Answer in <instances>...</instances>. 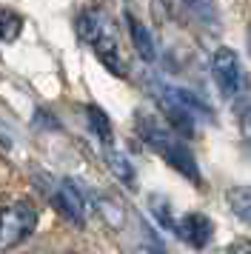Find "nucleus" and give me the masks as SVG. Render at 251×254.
<instances>
[{
    "instance_id": "1a4fd4ad",
    "label": "nucleus",
    "mask_w": 251,
    "mask_h": 254,
    "mask_svg": "<svg viewBox=\"0 0 251 254\" xmlns=\"http://www.w3.org/2000/svg\"><path fill=\"white\" fill-rule=\"evenodd\" d=\"M126 23H128V35H131V43H134L137 55L151 63L154 60V37L148 32V26L140 17H134L131 12H126Z\"/></svg>"
},
{
    "instance_id": "7ed1b4c3",
    "label": "nucleus",
    "mask_w": 251,
    "mask_h": 254,
    "mask_svg": "<svg viewBox=\"0 0 251 254\" xmlns=\"http://www.w3.org/2000/svg\"><path fill=\"white\" fill-rule=\"evenodd\" d=\"M211 74H214L217 89L226 97H237V94L246 92V71H243L240 55L234 49H217L214 58H211Z\"/></svg>"
},
{
    "instance_id": "9d476101",
    "label": "nucleus",
    "mask_w": 251,
    "mask_h": 254,
    "mask_svg": "<svg viewBox=\"0 0 251 254\" xmlns=\"http://www.w3.org/2000/svg\"><path fill=\"white\" fill-rule=\"evenodd\" d=\"M226 203L246 226H251V186H231L226 191Z\"/></svg>"
},
{
    "instance_id": "6e6552de",
    "label": "nucleus",
    "mask_w": 251,
    "mask_h": 254,
    "mask_svg": "<svg viewBox=\"0 0 251 254\" xmlns=\"http://www.w3.org/2000/svg\"><path fill=\"white\" fill-rule=\"evenodd\" d=\"M106 23H109V17L103 14L100 6H86V9H80L77 17H74V29H77V37L86 43V46H91L97 37H100V32L106 29Z\"/></svg>"
},
{
    "instance_id": "f257e3e1",
    "label": "nucleus",
    "mask_w": 251,
    "mask_h": 254,
    "mask_svg": "<svg viewBox=\"0 0 251 254\" xmlns=\"http://www.w3.org/2000/svg\"><path fill=\"white\" fill-rule=\"evenodd\" d=\"M137 134L143 137L146 146L157 151L163 160L169 163L174 172H180L183 177H188L194 183H200V169H197V160H194V154L186 149V143L180 137H174L166 126H160L154 117H140L137 115Z\"/></svg>"
},
{
    "instance_id": "f8f14e48",
    "label": "nucleus",
    "mask_w": 251,
    "mask_h": 254,
    "mask_svg": "<svg viewBox=\"0 0 251 254\" xmlns=\"http://www.w3.org/2000/svg\"><path fill=\"white\" fill-rule=\"evenodd\" d=\"M86 117H89V126L97 134V140L109 146L112 143V120H109V115L103 112L100 106H86Z\"/></svg>"
},
{
    "instance_id": "f03ea898",
    "label": "nucleus",
    "mask_w": 251,
    "mask_h": 254,
    "mask_svg": "<svg viewBox=\"0 0 251 254\" xmlns=\"http://www.w3.org/2000/svg\"><path fill=\"white\" fill-rule=\"evenodd\" d=\"M37 226V211L26 200H14L0 211V249H14Z\"/></svg>"
},
{
    "instance_id": "ddd939ff",
    "label": "nucleus",
    "mask_w": 251,
    "mask_h": 254,
    "mask_svg": "<svg viewBox=\"0 0 251 254\" xmlns=\"http://www.w3.org/2000/svg\"><path fill=\"white\" fill-rule=\"evenodd\" d=\"M23 32V17L14 9H0V40L3 43H11L17 40Z\"/></svg>"
},
{
    "instance_id": "0eeeda50",
    "label": "nucleus",
    "mask_w": 251,
    "mask_h": 254,
    "mask_svg": "<svg viewBox=\"0 0 251 254\" xmlns=\"http://www.w3.org/2000/svg\"><path fill=\"white\" fill-rule=\"evenodd\" d=\"M160 100L166 109H177V112H186V115H205L211 117V109L197 97L194 92L188 89H180V86H163V92H160Z\"/></svg>"
},
{
    "instance_id": "39448f33",
    "label": "nucleus",
    "mask_w": 251,
    "mask_h": 254,
    "mask_svg": "<svg viewBox=\"0 0 251 254\" xmlns=\"http://www.w3.org/2000/svg\"><path fill=\"white\" fill-rule=\"evenodd\" d=\"M46 194L52 197V203H55V206L60 208L71 223L83 226V220H86V214H83V197H80V191L68 183V180L49 183V186H46Z\"/></svg>"
},
{
    "instance_id": "2eb2a0df",
    "label": "nucleus",
    "mask_w": 251,
    "mask_h": 254,
    "mask_svg": "<svg viewBox=\"0 0 251 254\" xmlns=\"http://www.w3.org/2000/svg\"><path fill=\"white\" fill-rule=\"evenodd\" d=\"M140 254H166V252H163V246H160V243L151 237L146 246H140Z\"/></svg>"
},
{
    "instance_id": "423d86ee",
    "label": "nucleus",
    "mask_w": 251,
    "mask_h": 254,
    "mask_svg": "<svg viewBox=\"0 0 251 254\" xmlns=\"http://www.w3.org/2000/svg\"><path fill=\"white\" fill-rule=\"evenodd\" d=\"M91 49H94V55L100 58V63L112 71V74H117V77H128L126 63H123V58H120V52H117V32H114L112 20L106 23V29L100 32V37L91 43Z\"/></svg>"
},
{
    "instance_id": "20e7f679",
    "label": "nucleus",
    "mask_w": 251,
    "mask_h": 254,
    "mask_svg": "<svg viewBox=\"0 0 251 254\" xmlns=\"http://www.w3.org/2000/svg\"><path fill=\"white\" fill-rule=\"evenodd\" d=\"M174 231H177V237L186 240L191 249H205L208 240L214 237V223L200 214V211H188V214H183L177 223H174Z\"/></svg>"
},
{
    "instance_id": "dca6fc26",
    "label": "nucleus",
    "mask_w": 251,
    "mask_h": 254,
    "mask_svg": "<svg viewBox=\"0 0 251 254\" xmlns=\"http://www.w3.org/2000/svg\"><path fill=\"white\" fill-rule=\"evenodd\" d=\"M68 254H74V252H68Z\"/></svg>"
},
{
    "instance_id": "4468645a",
    "label": "nucleus",
    "mask_w": 251,
    "mask_h": 254,
    "mask_svg": "<svg viewBox=\"0 0 251 254\" xmlns=\"http://www.w3.org/2000/svg\"><path fill=\"white\" fill-rule=\"evenodd\" d=\"M228 254H251V240H234L228 246Z\"/></svg>"
},
{
    "instance_id": "9b49d317",
    "label": "nucleus",
    "mask_w": 251,
    "mask_h": 254,
    "mask_svg": "<svg viewBox=\"0 0 251 254\" xmlns=\"http://www.w3.org/2000/svg\"><path fill=\"white\" fill-rule=\"evenodd\" d=\"M106 163H109V169H112V174L120 180L123 186H134V169H131V163H128V157L126 154H120V151L109 149L106 151Z\"/></svg>"
}]
</instances>
